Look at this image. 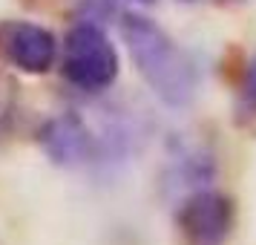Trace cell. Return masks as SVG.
<instances>
[{
    "label": "cell",
    "mask_w": 256,
    "mask_h": 245,
    "mask_svg": "<svg viewBox=\"0 0 256 245\" xmlns=\"http://www.w3.org/2000/svg\"><path fill=\"white\" fill-rule=\"evenodd\" d=\"M38 144L58 167H84L98 156V139L75 110H64L46 118L38 130Z\"/></svg>",
    "instance_id": "5"
},
{
    "label": "cell",
    "mask_w": 256,
    "mask_h": 245,
    "mask_svg": "<svg viewBox=\"0 0 256 245\" xmlns=\"http://www.w3.org/2000/svg\"><path fill=\"white\" fill-rule=\"evenodd\" d=\"M118 72H121V58L104 26L92 21H75L64 35V49H60L64 81L78 93L95 95L110 90Z\"/></svg>",
    "instance_id": "2"
},
{
    "label": "cell",
    "mask_w": 256,
    "mask_h": 245,
    "mask_svg": "<svg viewBox=\"0 0 256 245\" xmlns=\"http://www.w3.org/2000/svg\"><path fill=\"white\" fill-rule=\"evenodd\" d=\"M178 3H198V0H178Z\"/></svg>",
    "instance_id": "9"
},
{
    "label": "cell",
    "mask_w": 256,
    "mask_h": 245,
    "mask_svg": "<svg viewBox=\"0 0 256 245\" xmlns=\"http://www.w3.org/2000/svg\"><path fill=\"white\" fill-rule=\"evenodd\" d=\"M121 38L144 84L162 104L184 110L198 95V67L162 26L147 15L124 12L118 21Z\"/></svg>",
    "instance_id": "1"
},
{
    "label": "cell",
    "mask_w": 256,
    "mask_h": 245,
    "mask_svg": "<svg viewBox=\"0 0 256 245\" xmlns=\"http://www.w3.org/2000/svg\"><path fill=\"white\" fill-rule=\"evenodd\" d=\"M60 55L55 32L35 21H0V58L24 75H46Z\"/></svg>",
    "instance_id": "4"
},
{
    "label": "cell",
    "mask_w": 256,
    "mask_h": 245,
    "mask_svg": "<svg viewBox=\"0 0 256 245\" xmlns=\"http://www.w3.org/2000/svg\"><path fill=\"white\" fill-rule=\"evenodd\" d=\"M132 3H141V6H150V3H156V0H132Z\"/></svg>",
    "instance_id": "8"
},
{
    "label": "cell",
    "mask_w": 256,
    "mask_h": 245,
    "mask_svg": "<svg viewBox=\"0 0 256 245\" xmlns=\"http://www.w3.org/2000/svg\"><path fill=\"white\" fill-rule=\"evenodd\" d=\"M236 205L228 193L198 187L176 208V228L187 245H224L233 233Z\"/></svg>",
    "instance_id": "3"
},
{
    "label": "cell",
    "mask_w": 256,
    "mask_h": 245,
    "mask_svg": "<svg viewBox=\"0 0 256 245\" xmlns=\"http://www.w3.org/2000/svg\"><path fill=\"white\" fill-rule=\"evenodd\" d=\"M233 110H236V121H239V124L256 121V52L250 55V61L244 64V70H242V78H239V87H236Z\"/></svg>",
    "instance_id": "6"
},
{
    "label": "cell",
    "mask_w": 256,
    "mask_h": 245,
    "mask_svg": "<svg viewBox=\"0 0 256 245\" xmlns=\"http://www.w3.org/2000/svg\"><path fill=\"white\" fill-rule=\"evenodd\" d=\"M110 15H116V0H84L78 9V21H92L104 26Z\"/></svg>",
    "instance_id": "7"
}]
</instances>
